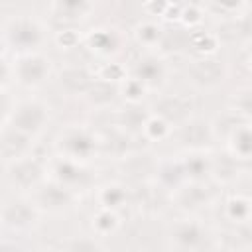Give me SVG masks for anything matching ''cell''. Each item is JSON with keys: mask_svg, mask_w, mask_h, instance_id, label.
I'll return each mask as SVG.
<instances>
[{"mask_svg": "<svg viewBox=\"0 0 252 252\" xmlns=\"http://www.w3.org/2000/svg\"><path fill=\"white\" fill-rule=\"evenodd\" d=\"M152 114H158L171 126H177L193 116V98L185 94H163L154 102Z\"/></svg>", "mask_w": 252, "mask_h": 252, "instance_id": "obj_14", "label": "cell"}, {"mask_svg": "<svg viewBox=\"0 0 252 252\" xmlns=\"http://www.w3.org/2000/svg\"><path fill=\"white\" fill-rule=\"evenodd\" d=\"M94 75L85 67V65H65L57 71V87L61 89V93H65L67 96H83L85 91L89 89V85L93 83Z\"/></svg>", "mask_w": 252, "mask_h": 252, "instance_id": "obj_17", "label": "cell"}, {"mask_svg": "<svg viewBox=\"0 0 252 252\" xmlns=\"http://www.w3.org/2000/svg\"><path fill=\"white\" fill-rule=\"evenodd\" d=\"M148 93H150V91L146 89V85H144L140 79H136L134 75H128V77L118 85V94H122V98H124L128 104H140V102L146 98Z\"/></svg>", "mask_w": 252, "mask_h": 252, "instance_id": "obj_31", "label": "cell"}, {"mask_svg": "<svg viewBox=\"0 0 252 252\" xmlns=\"http://www.w3.org/2000/svg\"><path fill=\"white\" fill-rule=\"evenodd\" d=\"M10 79H12V65L0 55V89H6Z\"/></svg>", "mask_w": 252, "mask_h": 252, "instance_id": "obj_41", "label": "cell"}, {"mask_svg": "<svg viewBox=\"0 0 252 252\" xmlns=\"http://www.w3.org/2000/svg\"><path fill=\"white\" fill-rule=\"evenodd\" d=\"M242 120H248V118H242L240 114H236V112L230 110V108H226L224 112H220V114L211 122L215 140H217V138H222V140H224V138L228 136V132H230L236 124H240Z\"/></svg>", "mask_w": 252, "mask_h": 252, "instance_id": "obj_33", "label": "cell"}, {"mask_svg": "<svg viewBox=\"0 0 252 252\" xmlns=\"http://www.w3.org/2000/svg\"><path fill=\"white\" fill-rule=\"evenodd\" d=\"M205 20V14H203V8L199 4H183L181 8V14H179V22L187 28V30H195L203 24Z\"/></svg>", "mask_w": 252, "mask_h": 252, "instance_id": "obj_37", "label": "cell"}, {"mask_svg": "<svg viewBox=\"0 0 252 252\" xmlns=\"http://www.w3.org/2000/svg\"><path fill=\"white\" fill-rule=\"evenodd\" d=\"M228 108L234 110L236 114H240L242 118L250 120V116H252V89H250V85L236 87V91L232 93V96L228 100Z\"/></svg>", "mask_w": 252, "mask_h": 252, "instance_id": "obj_32", "label": "cell"}, {"mask_svg": "<svg viewBox=\"0 0 252 252\" xmlns=\"http://www.w3.org/2000/svg\"><path fill=\"white\" fill-rule=\"evenodd\" d=\"M100 150V136L85 124H69L55 138L57 156L87 161Z\"/></svg>", "mask_w": 252, "mask_h": 252, "instance_id": "obj_2", "label": "cell"}, {"mask_svg": "<svg viewBox=\"0 0 252 252\" xmlns=\"http://www.w3.org/2000/svg\"><path fill=\"white\" fill-rule=\"evenodd\" d=\"M120 224H122L120 215H118V211H114V209L98 207V209L93 213V217H91L93 232H94L98 238H104V236L114 234V232L120 228Z\"/></svg>", "mask_w": 252, "mask_h": 252, "instance_id": "obj_25", "label": "cell"}, {"mask_svg": "<svg viewBox=\"0 0 252 252\" xmlns=\"http://www.w3.org/2000/svg\"><path fill=\"white\" fill-rule=\"evenodd\" d=\"M171 138H175L183 150H209V146L215 142L211 120L201 116H189L181 124L173 126Z\"/></svg>", "mask_w": 252, "mask_h": 252, "instance_id": "obj_10", "label": "cell"}, {"mask_svg": "<svg viewBox=\"0 0 252 252\" xmlns=\"http://www.w3.org/2000/svg\"><path fill=\"white\" fill-rule=\"evenodd\" d=\"M53 41H55V45L59 49L69 51V49H75V47L81 45L83 33L79 30H75V28H59L55 32V35H53Z\"/></svg>", "mask_w": 252, "mask_h": 252, "instance_id": "obj_35", "label": "cell"}, {"mask_svg": "<svg viewBox=\"0 0 252 252\" xmlns=\"http://www.w3.org/2000/svg\"><path fill=\"white\" fill-rule=\"evenodd\" d=\"M83 41L85 45L100 55V57H112L120 51V45H122V35L116 28H110V26H98V28H93L89 30L85 35H83Z\"/></svg>", "mask_w": 252, "mask_h": 252, "instance_id": "obj_15", "label": "cell"}, {"mask_svg": "<svg viewBox=\"0 0 252 252\" xmlns=\"http://www.w3.org/2000/svg\"><path fill=\"white\" fill-rule=\"evenodd\" d=\"M181 8H183V4H179L177 0H167V6H165V10H163L161 18H163L165 22H179Z\"/></svg>", "mask_w": 252, "mask_h": 252, "instance_id": "obj_39", "label": "cell"}, {"mask_svg": "<svg viewBox=\"0 0 252 252\" xmlns=\"http://www.w3.org/2000/svg\"><path fill=\"white\" fill-rule=\"evenodd\" d=\"M132 75L136 79H140L148 91H154L158 87H161L165 83V77H167V65L165 61L156 55V53H146L142 55L134 67H132Z\"/></svg>", "mask_w": 252, "mask_h": 252, "instance_id": "obj_16", "label": "cell"}, {"mask_svg": "<svg viewBox=\"0 0 252 252\" xmlns=\"http://www.w3.org/2000/svg\"><path fill=\"white\" fill-rule=\"evenodd\" d=\"M171 132H173V126L167 120H163L161 116L152 114V112L146 116L142 128H140L142 138L148 142H163V140L171 138Z\"/></svg>", "mask_w": 252, "mask_h": 252, "instance_id": "obj_28", "label": "cell"}, {"mask_svg": "<svg viewBox=\"0 0 252 252\" xmlns=\"http://www.w3.org/2000/svg\"><path fill=\"white\" fill-rule=\"evenodd\" d=\"M51 59L43 51L18 53L12 63V77L16 83L28 91L39 89L51 75Z\"/></svg>", "mask_w": 252, "mask_h": 252, "instance_id": "obj_5", "label": "cell"}, {"mask_svg": "<svg viewBox=\"0 0 252 252\" xmlns=\"http://www.w3.org/2000/svg\"><path fill=\"white\" fill-rule=\"evenodd\" d=\"M215 6H217L222 14L236 16V14L246 6V0H215Z\"/></svg>", "mask_w": 252, "mask_h": 252, "instance_id": "obj_38", "label": "cell"}, {"mask_svg": "<svg viewBox=\"0 0 252 252\" xmlns=\"http://www.w3.org/2000/svg\"><path fill=\"white\" fill-rule=\"evenodd\" d=\"M165 6H167V0H144V10L150 16H159L161 18Z\"/></svg>", "mask_w": 252, "mask_h": 252, "instance_id": "obj_40", "label": "cell"}, {"mask_svg": "<svg viewBox=\"0 0 252 252\" xmlns=\"http://www.w3.org/2000/svg\"><path fill=\"white\" fill-rule=\"evenodd\" d=\"M98 79H104V81H108V83H114V85H120L126 77H128V71H126V67L122 65V63H118V61H106L100 69H98V75H96Z\"/></svg>", "mask_w": 252, "mask_h": 252, "instance_id": "obj_36", "label": "cell"}, {"mask_svg": "<svg viewBox=\"0 0 252 252\" xmlns=\"http://www.w3.org/2000/svg\"><path fill=\"white\" fill-rule=\"evenodd\" d=\"M161 37H163V28L158 26L156 22H142L134 28V39L142 47H148V49L159 47Z\"/></svg>", "mask_w": 252, "mask_h": 252, "instance_id": "obj_29", "label": "cell"}, {"mask_svg": "<svg viewBox=\"0 0 252 252\" xmlns=\"http://www.w3.org/2000/svg\"><path fill=\"white\" fill-rule=\"evenodd\" d=\"M47 177V163H43L33 154L22 156L6 163V179L10 187L20 193H32Z\"/></svg>", "mask_w": 252, "mask_h": 252, "instance_id": "obj_6", "label": "cell"}, {"mask_svg": "<svg viewBox=\"0 0 252 252\" xmlns=\"http://www.w3.org/2000/svg\"><path fill=\"white\" fill-rule=\"evenodd\" d=\"M187 77L191 85L203 91H211L220 87L228 79V65L215 55H197L187 65Z\"/></svg>", "mask_w": 252, "mask_h": 252, "instance_id": "obj_9", "label": "cell"}, {"mask_svg": "<svg viewBox=\"0 0 252 252\" xmlns=\"http://www.w3.org/2000/svg\"><path fill=\"white\" fill-rule=\"evenodd\" d=\"M33 148V138L12 128L10 124L0 132V159L2 161H12L22 156L32 154Z\"/></svg>", "mask_w": 252, "mask_h": 252, "instance_id": "obj_18", "label": "cell"}, {"mask_svg": "<svg viewBox=\"0 0 252 252\" xmlns=\"http://www.w3.org/2000/svg\"><path fill=\"white\" fill-rule=\"evenodd\" d=\"M6 126H8V116L0 112V132H2V130H4Z\"/></svg>", "mask_w": 252, "mask_h": 252, "instance_id": "obj_42", "label": "cell"}, {"mask_svg": "<svg viewBox=\"0 0 252 252\" xmlns=\"http://www.w3.org/2000/svg\"><path fill=\"white\" fill-rule=\"evenodd\" d=\"M146 116H148V112H142L138 104H128L124 110H118V112H116V124H114V126L122 128V130L128 132V134H132L134 130L140 132V128H142V124H144V120H146Z\"/></svg>", "mask_w": 252, "mask_h": 252, "instance_id": "obj_30", "label": "cell"}, {"mask_svg": "<svg viewBox=\"0 0 252 252\" xmlns=\"http://www.w3.org/2000/svg\"><path fill=\"white\" fill-rule=\"evenodd\" d=\"M45 37H47V30L43 22L28 14L12 16L2 26V43L14 49L16 55L28 51H41Z\"/></svg>", "mask_w": 252, "mask_h": 252, "instance_id": "obj_1", "label": "cell"}, {"mask_svg": "<svg viewBox=\"0 0 252 252\" xmlns=\"http://www.w3.org/2000/svg\"><path fill=\"white\" fill-rule=\"evenodd\" d=\"M41 211L35 207L32 197H12L0 205V224L16 234L32 232L37 228Z\"/></svg>", "mask_w": 252, "mask_h": 252, "instance_id": "obj_4", "label": "cell"}, {"mask_svg": "<svg viewBox=\"0 0 252 252\" xmlns=\"http://www.w3.org/2000/svg\"><path fill=\"white\" fill-rule=\"evenodd\" d=\"M96 201H98V207L120 211L124 205L132 201V189L122 181H108L98 187Z\"/></svg>", "mask_w": 252, "mask_h": 252, "instance_id": "obj_23", "label": "cell"}, {"mask_svg": "<svg viewBox=\"0 0 252 252\" xmlns=\"http://www.w3.org/2000/svg\"><path fill=\"white\" fill-rule=\"evenodd\" d=\"M209 238L211 234L207 226L197 219H177L167 228L169 246L181 252H197L211 248L213 244H209Z\"/></svg>", "mask_w": 252, "mask_h": 252, "instance_id": "obj_7", "label": "cell"}, {"mask_svg": "<svg viewBox=\"0 0 252 252\" xmlns=\"http://www.w3.org/2000/svg\"><path fill=\"white\" fill-rule=\"evenodd\" d=\"M116 96H118V85L94 77L89 89L85 91L83 100L94 110H108L110 104L116 100Z\"/></svg>", "mask_w": 252, "mask_h": 252, "instance_id": "obj_22", "label": "cell"}, {"mask_svg": "<svg viewBox=\"0 0 252 252\" xmlns=\"http://www.w3.org/2000/svg\"><path fill=\"white\" fill-rule=\"evenodd\" d=\"M244 161L234 158L228 150L219 152V154H209V179H213L217 185H232L238 181Z\"/></svg>", "mask_w": 252, "mask_h": 252, "instance_id": "obj_13", "label": "cell"}, {"mask_svg": "<svg viewBox=\"0 0 252 252\" xmlns=\"http://www.w3.org/2000/svg\"><path fill=\"white\" fill-rule=\"evenodd\" d=\"M49 122V104L37 96L14 100L8 114V124L32 138L39 136Z\"/></svg>", "mask_w": 252, "mask_h": 252, "instance_id": "obj_3", "label": "cell"}, {"mask_svg": "<svg viewBox=\"0 0 252 252\" xmlns=\"http://www.w3.org/2000/svg\"><path fill=\"white\" fill-rule=\"evenodd\" d=\"M187 45L197 53V55H215L220 47V41L215 32H205V30H189L187 33Z\"/></svg>", "mask_w": 252, "mask_h": 252, "instance_id": "obj_26", "label": "cell"}, {"mask_svg": "<svg viewBox=\"0 0 252 252\" xmlns=\"http://www.w3.org/2000/svg\"><path fill=\"white\" fill-rule=\"evenodd\" d=\"M226 142V150L238 158L240 161H250L252 158V126H250V120H242L240 124H236L228 136L224 138Z\"/></svg>", "mask_w": 252, "mask_h": 252, "instance_id": "obj_21", "label": "cell"}, {"mask_svg": "<svg viewBox=\"0 0 252 252\" xmlns=\"http://www.w3.org/2000/svg\"><path fill=\"white\" fill-rule=\"evenodd\" d=\"M61 248L71 252H96L102 250L104 246L98 242V236H71L61 244Z\"/></svg>", "mask_w": 252, "mask_h": 252, "instance_id": "obj_34", "label": "cell"}, {"mask_svg": "<svg viewBox=\"0 0 252 252\" xmlns=\"http://www.w3.org/2000/svg\"><path fill=\"white\" fill-rule=\"evenodd\" d=\"M250 197L244 193H232L226 201H224V217L228 220H232L234 224H242V222H250Z\"/></svg>", "mask_w": 252, "mask_h": 252, "instance_id": "obj_27", "label": "cell"}, {"mask_svg": "<svg viewBox=\"0 0 252 252\" xmlns=\"http://www.w3.org/2000/svg\"><path fill=\"white\" fill-rule=\"evenodd\" d=\"M163 191H173L175 187H179L185 179L183 173V165L179 158H165V159H158L156 167H154V177H152Z\"/></svg>", "mask_w": 252, "mask_h": 252, "instance_id": "obj_20", "label": "cell"}, {"mask_svg": "<svg viewBox=\"0 0 252 252\" xmlns=\"http://www.w3.org/2000/svg\"><path fill=\"white\" fill-rule=\"evenodd\" d=\"M93 0H49V12L65 24H79L93 12Z\"/></svg>", "mask_w": 252, "mask_h": 252, "instance_id": "obj_19", "label": "cell"}, {"mask_svg": "<svg viewBox=\"0 0 252 252\" xmlns=\"http://www.w3.org/2000/svg\"><path fill=\"white\" fill-rule=\"evenodd\" d=\"M209 150H185L179 158L187 181H205L209 177Z\"/></svg>", "mask_w": 252, "mask_h": 252, "instance_id": "obj_24", "label": "cell"}, {"mask_svg": "<svg viewBox=\"0 0 252 252\" xmlns=\"http://www.w3.org/2000/svg\"><path fill=\"white\" fill-rule=\"evenodd\" d=\"M32 201L35 203V207L41 213L59 215V213L73 209V205L77 201V193L73 189H69L67 185H63L51 177H45L32 191Z\"/></svg>", "mask_w": 252, "mask_h": 252, "instance_id": "obj_8", "label": "cell"}, {"mask_svg": "<svg viewBox=\"0 0 252 252\" xmlns=\"http://www.w3.org/2000/svg\"><path fill=\"white\" fill-rule=\"evenodd\" d=\"M213 189L205 181H183L179 187L169 191L171 203L183 213H197L213 203Z\"/></svg>", "mask_w": 252, "mask_h": 252, "instance_id": "obj_12", "label": "cell"}, {"mask_svg": "<svg viewBox=\"0 0 252 252\" xmlns=\"http://www.w3.org/2000/svg\"><path fill=\"white\" fill-rule=\"evenodd\" d=\"M47 177L67 185L75 193L91 183V171L85 165V161L71 159L65 156H57L47 163Z\"/></svg>", "mask_w": 252, "mask_h": 252, "instance_id": "obj_11", "label": "cell"}]
</instances>
